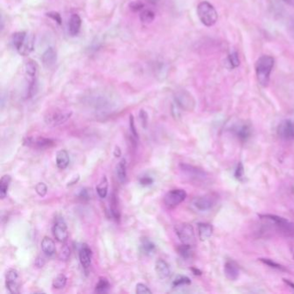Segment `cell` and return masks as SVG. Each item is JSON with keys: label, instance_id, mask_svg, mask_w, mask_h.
<instances>
[{"label": "cell", "instance_id": "52a82bcc", "mask_svg": "<svg viewBox=\"0 0 294 294\" xmlns=\"http://www.w3.org/2000/svg\"><path fill=\"white\" fill-rule=\"evenodd\" d=\"M179 168L183 174L192 181L197 183H205V181L208 180L209 175L203 169L186 163L180 164Z\"/></svg>", "mask_w": 294, "mask_h": 294}, {"label": "cell", "instance_id": "836d02e7", "mask_svg": "<svg viewBox=\"0 0 294 294\" xmlns=\"http://www.w3.org/2000/svg\"><path fill=\"white\" fill-rule=\"evenodd\" d=\"M155 12L151 10H142L140 13V20L143 23H150L155 20Z\"/></svg>", "mask_w": 294, "mask_h": 294}, {"label": "cell", "instance_id": "f35d334b", "mask_svg": "<svg viewBox=\"0 0 294 294\" xmlns=\"http://www.w3.org/2000/svg\"><path fill=\"white\" fill-rule=\"evenodd\" d=\"M130 131H131V137H133L135 140H137L138 133L137 130L136 128V124H135L134 116H130Z\"/></svg>", "mask_w": 294, "mask_h": 294}, {"label": "cell", "instance_id": "ab89813d", "mask_svg": "<svg viewBox=\"0 0 294 294\" xmlns=\"http://www.w3.org/2000/svg\"><path fill=\"white\" fill-rule=\"evenodd\" d=\"M136 293L137 294H151L152 291L149 289L148 286H146L145 284L138 283L136 287Z\"/></svg>", "mask_w": 294, "mask_h": 294}, {"label": "cell", "instance_id": "8fae6325", "mask_svg": "<svg viewBox=\"0 0 294 294\" xmlns=\"http://www.w3.org/2000/svg\"><path fill=\"white\" fill-rule=\"evenodd\" d=\"M186 197V191L183 189H174L165 195L164 203L168 208H175L181 204Z\"/></svg>", "mask_w": 294, "mask_h": 294}, {"label": "cell", "instance_id": "9a60e30c", "mask_svg": "<svg viewBox=\"0 0 294 294\" xmlns=\"http://www.w3.org/2000/svg\"><path fill=\"white\" fill-rule=\"evenodd\" d=\"M5 286L8 291L12 294H19L20 288L19 274L14 268L9 269L5 274Z\"/></svg>", "mask_w": 294, "mask_h": 294}, {"label": "cell", "instance_id": "6da1fadb", "mask_svg": "<svg viewBox=\"0 0 294 294\" xmlns=\"http://www.w3.org/2000/svg\"><path fill=\"white\" fill-rule=\"evenodd\" d=\"M90 107L98 114H106L112 111L115 103L112 95L105 92H95L87 97Z\"/></svg>", "mask_w": 294, "mask_h": 294}, {"label": "cell", "instance_id": "d590c367", "mask_svg": "<svg viewBox=\"0 0 294 294\" xmlns=\"http://www.w3.org/2000/svg\"><path fill=\"white\" fill-rule=\"evenodd\" d=\"M260 261L263 262L264 264L268 265V267H270V268H274V269L280 270V271H286V268H284L282 265L279 264L270 259H260Z\"/></svg>", "mask_w": 294, "mask_h": 294}, {"label": "cell", "instance_id": "83f0119b", "mask_svg": "<svg viewBox=\"0 0 294 294\" xmlns=\"http://www.w3.org/2000/svg\"><path fill=\"white\" fill-rule=\"evenodd\" d=\"M235 132L238 137L239 139L242 141H246L248 138L250 137V134H251L250 126L247 124H241L238 126L235 127Z\"/></svg>", "mask_w": 294, "mask_h": 294}, {"label": "cell", "instance_id": "7bdbcfd3", "mask_svg": "<svg viewBox=\"0 0 294 294\" xmlns=\"http://www.w3.org/2000/svg\"><path fill=\"white\" fill-rule=\"evenodd\" d=\"M47 16L50 18V19H53L54 21H56L59 25L61 24V22H62V19H61V17H60V14L58 13V12H56V11H50L49 13H47Z\"/></svg>", "mask_w": 294, "mask_h": 294}, {"label": "cell", "instance_id": "f907efd6", "mask_svg": "<svg viewBox=\"0 0 294 294\" xmlns=\"http://www.w3.org/2000/svg\"><path fill=\"white\" fill-rule=\"evenodd\" d=\"M285 3H287V4H289L291 6L294 7V0H284Z\"/></svg>", "mask_w": 294, "mask_h": 294}, {"label": "cell", "instance_id": "44dd1931", "mask_svg": "<svg viewBox=\"0 0 294 294\" xmlns=\"http://www.w3.org/2000/svg\"><path fill=\"white\" fill-rule=\"evenodd\" d=\"M69 162H70V157H69V154L67 150L61 149L57 152V155H56L57 168L60 170H64L68 167Z\"/></svg>", "mask_w": 294, "mask_h": 294}, {"label": "cell", "instance_id": "e0dca14e", "mask_svg": "<svg viewBox=\"0 0 294 294\" xmlns=\"http://www.w3.org/2000/svg\"><path fill=\"white\" fill-rule=\"evenodd\" d=\"M79 261L81 263L82 267L84 268H88L92 265V259H93V252L87 244H83L78 252Z\"/></svg>", "mask_w": 294, "mask_h": 294}, {"label": "cell", "instance_id": "c3c4849f", "mask_svg": "<svg viewBox=\"0 0 294 294\" xmlns=\"http://www.w3.org/2000/svg\"><path fill=\"white\" fill-rule=\"evenodd\" d=\"M121 154H122L121 149H120L119 147L117 146L115 148V150H114V156H115L116 157H121Z\"/></svg>", "mask_w": 294, "mask_h": 294}, {"label": "cell", "instance_id": "d6986e66", "mask_svg": "<svg viewBox=\"0 0 294 294\" xmlns=\"http://www.w3.org/2000/svg\"><path fill=\"white\" fill-rule=\"evenodd\" d=\"M155 269L157 272L158 277L161 279H166L169 278V276L171 275V269L170 266L168 264L167 261H164L162 259H158L156 261L155 265Z\"/></svg>", "mask_w": 294, "mask_h": 294}, {"label": "cell", "instance_id": "816d5d0a", "mask_svg": "<svg viewBox=\"0 0 294 294\" xmlns=\"http://www.w3.org/2000/svg\"><path fill=\"white\" fill-rule=\"evenodd\" d=\"M192 270H193V272L194 273V274H198V275H199V274H201V272H200V271H198V270L196 269V268H192Z\"/></svg>", "mask_w": 294, "mask_h": 294}, {"label": "cell", "instance_id": "ffe728a7", "mask_svg": "<svg viewBox=\"0 0 294 294\" xmlns=\"http://www.w3.org/2000/svg\"><path fill=\"white\" fill-rule=\"evenodd\" d=\"M240 269L239 266L234 261H228L224 265V274L230 280H236L238 279Z\"/></svg>", "mask_w": 294, "mask_h": 294}, {"label": "cell", "instance_id": "30bf717a", "mask_svg": "<svg viewBox=\"0 0 294 294\" xmlns=\"http://www.w3.org/2000/svg\"><path fill=\"white\" fill-rule=\"evenodd\" d=\"M216 202H217V195L213 194H206L195 197L193 200V205L198 211L206 212L213 209L216 205Z\"/></svg>", "mask_w": 294, "mask_h": 294}, {"label": "cell", "instance_id": "d4e9b609", "mask_svg": "<svg viewBox=\"0 0 294 294\" xmlns=\"http://www.w3.org/2000/svg\"><path fill=\"white\" fill-rule=\"evenodd\" d=\"M140 250L145 255H152L157 251V246L154 242L147 237L141 239L140 242Z\"/></svg>", "mask_w": 294, "mask_h": 294}, {"label": "cell", "instance_id": "1f68e13d", "mask_svg": "<svg viewBox=\"0 0 294 294\" xmlns=\"http://www.w3.org/2000/svg\"><path fill=\"white\" fill-rule=\"evenodd\" d=\"M178 253L184 259H190L193 256V246L183 244L178 248Z\"/></svg>", "mask_w": 294, "mask_h": 294}, {"label": "cell", "instance_id": "60d3db41", "mask_svg": "<svg viewBox=\"0 0 294 294\" xmlns=\"http://www.w3.org/2000/svg\"><path fill=\"white\" fill-rule=\"evenodd\" d=\"M139 118H140V121L142 123V127L146 129L148 126V121H149V116H148L147 112L144 110H141L140 113H139Z\"/></svg>", "mask_w": 294, "mask_h": 294}, {"label": "cell", "instance_id": "4fadbf2b", "mask_svg": "<svg viewBox=\"0 0 294 294\" xmlns=\"http://www.w3.org/2000/svg\"><path fill=\"white\" fill-rule=\"evenodd\" d=\"M175 102L179 108L185 111H192L195 106V100L190 93L185 90L179 91L175 94Z\"/></svg>", "mask_w": 294, "mask_h": 294}, {"label": "cell", "instance_id": "f1b7e54d", "mask_svg": "<svg viewBox=\"0 0 294 294\" xmlns=\"http://www.w3.org/2000/svg\"><path fill=\"white\" fill-rule=\"evenodd\" d=\"M108 187V179L106 178V176L104 175V176H103V178L101 179L100 182L98 183L97 186H96V191H97L98 194L101 198H104L107 196Z\"/></svg>", "mask_w": 294, "mask_h": 294}, {"label": "cell", "instance_id": "db71d44e", "mask_svg": "<svg viewBox=\"0 0 294 294\" xmlns=\"http://www.w3.org/2000/svg\"><path fill=\"white\" fill-rule=\"evenodd\" d=\"M291 30H293L294 35V20L292 22V25H291Z\"/></svg>", "mask_w": 294, "mask_h": 294}, {"label": "cell", "instance_id": "e575fe53", "mask_svg": "<svg viewBox=\"0 0 294 294\" xmlns=\"http://www.w3.org/2000/svg\"><path fill=\"white\" fill-rule=\"evenodd\" d=\"M191 279L186 277V276H178L177 278H175V280L173 281L172 286L174 287H182V286H187L190 285Z\"/></svg>", "mask_w": 294, "mask_h": 294}, {"label": "cell", "instance_id": "ba28073f", "mask_svg": "<svg viewBox=\"0 0 294 294\" xmlns=\"http://www.w3.org/2000/svg\"><path fill=\"white\" fill-rule=\"evenodd\" d=\"M25 73L28 78V91L27 97L31 98L34 96L37 91V74H38V66L33 60H28L25 64Z\"/></svg>", "mask_w": 294, "mask_h": 294}, {"label": "cell", "instance_id": "4dcf8cb0", "mask_svg": "<svg viewBox=\"0 0 294 294\" xmlns=\"http://www.w3.org/2000/svg\"><path fill=\"white\" fill-rule=\"evenodd\" d=\"M111 213L114 219H120V212L118 209V197L115 194H112V200H111Z\"/></svg>", "mask_w": 294, "mask_h": 294}, {"label": "cell", "instance_id": "74e56055", "mask_svg": "<svg viewBox=\"0 0 294 294\" xmlns=\"http://www.w3.org/2000/svg\"><path fill=\"white\" fill-rule=\"evenodd\" d=\"M229 63L231 65V68L238 67L240 65V60H239L238 54L236 52L232 53L229 57H228Z\"/></svg>", "mask_w": 294, "mask_h": 294}, {"label": "cell", "instance_id": "f6af8a7d", "mask_svg": "<svg viewBox=\"0 0 294 294\" xmlns=\"http://www.w3.org/2000/svg\"><path fill=\"white\" fill-rule=\"evenodd\" d=\"M243 175H244V168H243L242 163H239L236 170H235V176L236 179H242L243 178Z\"/></svg>", "mask_w": 294, "mask_h": 294}, {"label": "cell", "instance_id": "2e32d148", "mask_svg": "<svg viewBox=\"0 0 294 294\" xmlns=\"http://www.w3.org/2000/svg\"><path fill=\"white\" fill-rule=\"evenodd\" d=\"M277 133L279 137L285 141H292L294 139V122L292 120H284L279 123Z\"/></svg>", "mask_w": 294, "mask_h": 294}, {"label": "cell", "instance_id": "b9f144b4", "mask_svg": "<svg viewBox=\"0 0 294 294\" xmlns=\"http://www.w3.org/2000/svg\"><path fill=\"white\" fill-rule=\"evenodd\" d=\"M139 183H140V185L142 186H149L153 185V183H154V179L151 178L150 176H142L141 177L140 179H139Z\"/></svg>", "mask_w": 294, "mask_h": 294}, {"label": "cell", "instance_id": "7dc6e473", "mask_svg": "<svg viewBox=\"0 0 294 294\" xmlns=\"http://www.w3.org/2000/svg\"><path fill=\"white\" fill-rule=\"evenodd\" d=\"M131 8L132 11H142V8H143V4L142 3H140V2H133L132 4H131Z\"/></svg>", "mask_w": 294, "mask_h": 294}, {"label": "cell", "instance_id": "7c38bea8", "mask_svg": "<svg viewBox=\"0 0 294 294\" xmlns=\"http://www.w3.org/2000/svg\"><path fill=\"white\" fill-rule=\"evenodd\" d=\"M53 235L59 242H65L68 238L67 225L63 217L56 216L52 227Z\"/></svg>", "mask_w": 294, "mask_h": 294}, {"label": "cell", "instance_id": "4316f807", "mask_svg": "<svg viewBox=\"0 0 294 294\" xmlns=\"http://www.w3.org/2000/svg\"><path fill=\"white\" fill-rule=\"evenodd\" d=\"M11 182V175H4L0 179V197L2 199H4V197H6Z\"/></svg>", "mask_w": 294, "mask_h": 294}, {"label": "cell", "instance_id": "ac0fdd59", "mask_svg": "<svg viewBox=\"0 0 294 294\" xmlns=\"http://www.w3.org/2000/svg\"><path fill=\"white\" fill-rule=\"evenodd\" d=\"M41 61L46 68H52L57 62V52L53 47L47 49L41 56Z\"/></svg>", "mask_w": 294, "mask_h": 294}, {"label": "cell", "instance_id": "ee69618b", "mask_svg": "<svg viewBox=\"0 0 294 294\" xmlns=\"http://www.w3.org/2000/svg\"><path fill=\"white\" fill-rule=\"evenodd\" d=\"M78 197L82 200H89L91 194L87 188H82L81 190L78 192Z\"/></svg>", "mask_w": 294, "mask_h": 294}, {"label": "cell", "instance_id": "d6a6232c", "mask_svg": "<svg viewBox=\"0 0 294 294\" xmlns=\"http://www.w3.org/2000/svg\"><path fill=\"white\" fill-rule=\"evenodd\" d=\"M67 278L63 274H60L56 276L53 280L52 286L56 289H62L67 285Z\"/></svg>", "mask_w": 294, "mask_h": 294}, {"label": "cell", "instance_id": "bcb514c9", "mask_svg": "<svg viewBox=\"0 0 294 294\" xmlns=\"http://www.w3.org/2000/svg\"><path fill=\"white\" fill-rule=\"evenodd\" d=\"M69 255H70V250L67 247H64L63 249L61 250V253H60V259L61 260L63 259L64 261H66Z\"/></svg>", "mask_w": 294, "mask_h": 294}, {"label": "cell", "instance_id": "5b68a950", "mask_svg": "<svg viewBox=\"0 0 294 294\" xmlns=\"http://www.w3.org/2000/svg\"><path fill=\"white\" fill-rule=\"evenodd\" d=\"M197 14L200 22L206 27L215 25L218 19V14L216 9L207 1H203L198 4Z\"/></svg>", "mask_w": 294, "mask_h": 294}, {"label": "cell", "instance_id": "3957f363", "mask_svg": "<svg viewBox=\"0 0 294 294\" xmlns=\"http://www.w3.org/2000/svg\"><path fill=\"white\" fill-rule=\"evenodd\" d=\"M261 219L270 223L279 234L285 237L294 239V223L289 220L286 219L281 216L272 215V214H264L260 215Z\"/></svg>", "mask_w": 294, "mask_h": 294}, {"label": "cell", "instance_id": "681fc988", "mask_svg": "<svg viewBox=\"0 0 294 294\" xmlns=\"http://www.w3.org/2000/svg\"><path fill=\"white\" fill-rule=\"evenodd\" d=\"M284 281H285V282H286V283H287V285H288V286H289V287H290L291 288H292V289H294V282H292V281H290V280H288V279H284Z\"/></svg>", "mask_w": 294, "mask_h": 294}, {"label": "cell", "instance_id": "f5cc1de1", "mask_svg": "<svg viewBox=\"0 0 294 294\" xmlns=\"http://www.w3.org/2000/svg\"><path fill=\"white\" fill-rule=\"evenodd\" d=\"M291 253H292V255H293V257H294V246L291 247Z\"/></svg>", "mask_w": 294, "mask_h": 294}, {"label": "cell", "instance_id": "484cf974", "mask_svg": "<svg viewBox=\"0 0 294 294\" xmlns=\"http://www.w3.org/2000/svg\"><path fill=\"white\" fill-rule=\"evenodd\" d=\"M117 177L121 183H124L127 179V164L125 159H122L116 167Z\"/></svg>", "mask_w": 294, "mask_h": 294}, {"label": "cell", "instance_id": "8d00e7d4", "mask_svg": "<svg viewBox=\"0 0 294 294\" xmlns=\"http://www.w3.org/2000/svg\"><path fill=\"white\" fill-rule=\"evenodd\" d=\"M37 194L40 197H43L48 194V186L43 182H40L37 184V186L35 187Z\"/></svg>", "mask_w": 294, "mask_h": 294}, {"label": "cell", "instance_id": "f546056e", "mask_svg": "<svg viewBox=\"0 0 294 294\" xmlns=\"http://www.w3.org/2000/svg\"><path fill=\"white\" fill-rule=\"evenodd\" d=\"M110 287H111V285H110L108 279L104 277H101L95 287V292L98 294H104V293L108 292Z\"/></svg>", "mask_w": 294, "mask_h": 294}, {"label": "cell", "instance_id": "8992f818", "mask_svg": "<svg viewBox=\"0 0 294 294\" xmlns=\"http://www.w3.org/2000/svg\"><path fill=\"white\" fill-rule=\"evenodd\" d=\"M175 233L183 244L194 246L196 242L194 229L190 223H179L175 226Z\"/></svg>", "mask_w": 294, "mask_h": 294}, {"label": "cell", "instance_id": "5bb4252c", "mask_svg": "<svg viewBox=\"0 0 294 294\" xmlns=\"http://www.w3.org/2000/svg\"><path fill=\"white\" fill-rule=\"evenodd\" d=\"M24 145L38 149H47L52 148L55 146L56 142L51 138L41 137H27L23 141Z\"/></svg>", "mask_w": 294, "mask_h": 294}, {"label": "cell", "instance_id": "7a4b0ae2", "mask_svg": "<svg viewBox=\"0 0 294 294\" xmlns=\"http://www.w3.org/2000/svg\"><path fill=\"white\" fill-rule=\"evenodd\" d=\"M274 66V59L270 56H262L255 62V74L259 84L263 87L268 86L270 75Z\"/></svg>", "mask_w": 294, "mask_h": 294}, {"label": "cell", "instance_id": "277c9868", "mask_svg": "<svg viewBox=\"0 0 294 294\" xmlns=\"http://www.w3.org/2000/svg\"><path fill=\"white\" fill-rule=\"evenodd\" d=\"M11 42L16 50L21 56H29L34 50L35 46V36L27 33L25 31L17 32L13 34L11 38Z\"/></svg>", "mask_w": 294, "mask_h": 294}, {"label": "cell", "instance_id": "603a6c76", "mask_svg": "<svg viewBox=\"0 0 294 294\" xmlns=\"http://www.w3.org/2000/svg\"><path fill=\"white\" fill-rule=\"evenodd\" d=\"M41 250L42 252L48 255V256H53L56 253V243L53 241L52 239L49 236H45L42 239L41 242Z\"/></svg>", "mask_w": 294, "mask_h": 294}, {"label": "cell", "instance_id": "9c48e42d", "mask_svg": "<svg viewBox=\"0 0 294 294\" xmlns=\"http://www.w3.org/2000/svg\"><path fill=\"white\" fill-rule=\"evenodd\" d=\"M72 114H73V112H69V111L55 110L52 112H49L47 115L45 116V123L50 126H58V125L66 123L67 120L71 118Z\"/></svg>", "mask_w": 294, "mask_h": 294}, {"label": "cell", "instance_id": "cb8c5ba5", "mask_svg": "<svg viewBox=\"0 0 294 294\" xmlns=\"http://www.w3.org/2000/svg\"><path fill=\"white\" fill-rule=\"evenodd\" d=\"M81 19L79 16L77 14H73L70 18L69 20V23H68V30H69V34L75 37L79 33V30L81 28Z\"/></svg>", "mask_w": 294, "mask_h": 294}, {"label": "cell", "instance_id": "7402d4cb", "mask_svg": "<svg viewBox=\"0 0 294 294\" xmlns=\"http://www.w3.org/2000/svg\"><path fill=\"white\" fill-rule=\"evenodd\" d=\"M197 232H198L199 239L201 241H206L213 235V225L206 223H198L197 224Z\"/></svg>", "mask_w": 294, "mask_h": 294}]
</instances>
